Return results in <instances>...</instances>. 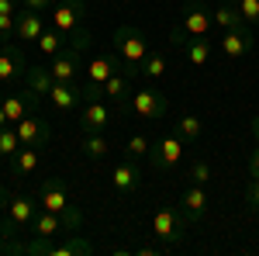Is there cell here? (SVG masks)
I'll list each match as a JSON object with an SVG mask.
<instances>
[{"mask_svg": "<svg viewBox=\"0 0 259 256\" xmlns=\"http://www.w3.org/2000/svg\"><path fill=\"white\" fill-rule=\"evenodd\" d=\"M111 45H114V52H118V59H121V69H124L128 77H139L145 56L152 52V49H149V39L142 35L135 24H121V28H114Z\"/></svg>", "mask_w": 259, "mask_h": 256, "instance_id": "cell-1", "label": "cell"}, {"mask_svg": "<svg viewBox=\"0 0 259 256\" xmlns=\"http://www.w3.org/2000/svg\"><path fill=\"white\" fill-rule=\"evenodd\" d=\"M211 28H214L211 7H207L204 0H187V4H183V14H180V21L169 28V45L177 49L180 42L190 39V35H211Z\"/></svg>", "mask_w": 259, "mask_h": 256, "instance_id": "cell-2", "label": "cell"}, {"mask_svg": "<svg viewBox=\"0 0 259 256\" xmlns=\"http://www.w3.org/2000/svg\"><path fill=\"white\" fill-rule=\"evenodd\" d=\"M187 225H190V218L183 215L180 204H159L152 211V236L159 239L166 249H173L187 239Z\"/></svg>", "mask_w": 259, "mask_h": 256, "instance_id": "cell-3", "label": "cell"}, {"mask_svg": "<svg viewBox=\"0 0 259 256\" xmlns=\"http://www.w3.org/2000/svg\"><path fill=\"white\" fill-rule=\"evenodd\" d=\"M38 197L31 194H14L11 201H7V215H4V222H0V229L7 232L11 239H18L24 229H31V218L38 215Z\"/></svg>", "mask_w": 259, "mask_h": 256, "instance_id": "cell-4", "label": "cell"}, {"mask_svg": "<svg viewBox=\"0 0 259 256\" xmlns=\"http://www.w3.org/2000/svg\"><path fill=\"white\" fill-rule=\"evenodd\" d=\"M128 115H135L139 121H159L169 115V97L156 90V87H142V90H132V100H128Z\"/></svg>", "mask_w": 259, "mask_h": 256, "instance_id": "cell-5", "label": "cell"}, {"mask_svg": "<svg viewBox=\"0 0 259 256\" xmlns=\"http://www.w3.org/2000/svg\"><path fill=\"white\" fill-rule=\"evenodd\" d=\"M83 215H56V211H45L38 208V215L31 218V236L38 239H59L69 232H80Z\"/></svg>", "mask_w": 259, "mask_h": 256, "instance_id": "cell-6", "label": "cell"}, {"mask_svg": "<svg viewBox=\"0 0 259 256\" xmlns=\"http://www.w3.org/2000/svg\"><path fill=\"white\" fill-rule=\"evenodd\" d=\"M52 28L59 35H66V42H69L76 31L87 28V4H80V0H59L52 7Z\"/></svg>", "mask_w": 259, "mask_h": 256, "instance_id": "cell-7", "label": "cell"}, {"mask_svg": "<svg viewBox=\"0 0 259 256\" xmlns=\"http://www.w3.org/2000/svg\"><path fill=\"white\" fill-rule=\"evenodd\" d=\"M145 187V173H142V166H139V159H132V156H124L111 170V191L118 197H135Z\"/></svg>", "mask_w": 259, "mask_h": 256, "instance_id": "cell-8", "label": "cell"}, {"mask_svg": "<svg viewBox=\"0 0 259 256\" xmlns=\"http://www.w3.org/2000/svg\"><path fill=\"white\" fill-rule=\"evenodd\" d=\"M149 163H152V170H159V173H177L180 163H183V138L166 135V138H159V142H152Z\"/></svg>", "mask_w": 259, "mask_h": 256, "instance_id": "cell-9", "label": "cell"}, {"mask_svg": "<svg viewBox=\"0 0 259 256\" xmlns=\"http://www.w3.org/2000/svg\"><path fill=\"white\" fill-rule=\"evenodd\" d=\"M38 204L45 211H56V215H80L73 204H69V194H66V184L59 177H49L38 184Z\"/></svg>", "mask_w": 259, "mask_h": 256, "instance_id": "cell-10", "label": "cell"}, {"mask_svg": "<svg viewBox=\"0 0 259 256\" xmlns=\"http://www.w3.org/2000/svg\"><path fill=\"white\" fill-rule=\"evenodd\" d=\"M49 73H52V80L76 83V80H80V73H83V49L66 45L62 52H56V56L49 59Z\"/></svg>", "mask_w": 259, "mask_h": 256, "instance_id": "cell-11", "label": "cell"}, {"mask_svg": "<svg viewBox=\"0 0 259 256\" xmlns=\"http://www.w3.org/2000/svg\"><path fill=\"white\" fill-rule=\"evenodd\" d=\"M256 49V39H252V24H242V28H232V31H221V52L232 62L252 56Z\"/></svg>", "mask_w": 259, "mask_h": 256, "instance_id": "cell-12", "label": "cell"}, {"mask_svg": "<svg viewBox=\"0 0 259 256\" xmlns=\"http://www.w3.org/2000/svg\"><path fill=\"white\" fill-rule=\"evenodd\" d=\"M24 73H28L24 52H21L18 45L4 42V45H0V87H11V83L24 80Z\"/></svg>", "mask_w": 259, "mask_h": 256, "instance_id": "cell-13", "label": "cell"}, {"mask_svg": "<svg viewBox=\"0 0 259 256\" xmlns=\"http://www.w3.org/2000/svg\"><path fill=\"white\" fill-rule=\"evenodd\" d=\"M49 100H52V107L59 115H76L83 107V83H62V80H56L52 90H49Z\"/></svg>", "mask_w": 259, "mask_h": 256, "instance_id": "cell-14", "label": "cell"}, {"mask_svg": "<svg viewBox=\"0 0 259 256\" xmlns=\"http://www.w3.org/2000/svg\"><path fill=\"white\" fill-rule=\"evenodd\" d=\"M80 115V128L83 132H104L111 121H114V107H107L104 104V97H97V100H83V107L76 111Z\"/></svg>", "mask_w": 259, "mask_h": 256, "instance_id": "cell-15", "label": "cell"}, {"mask_svg": "<svg viewBox=\"0 0 259 256\" xmlns=\"http://www.w3.org/2000/svg\"><path fill=\"white\" fill-rule=\"evenodd\" d=\"M35 107H38V94L35 90H18V94L0 97V115H4V121H14V125L24 115H31Z\"/></svg>", "mask_w": 259, "mask_h": 256, "instance_id": "cell-16", "label": "cell"}, {"mask_svg": "<svg viewBox=\"0 0 259 256\" xmlns=\"http://www.w3.org/2000/svg\"><path fill=\"white\" fill-rule=\"evenodd\" d=\"M21 135V145H35V149H41L45 142H49V135H52V128H49V121L41 118L38 111H31V115H24V118L14 125Z\"/></svg>", "mask_w": 259, "mask_h": 256, "instance_id": "cell-17", "label": "cell"}, {"mask_svg": "<svg viewBox=\"0 0 259 256\" xmlns=\"http://www.w3.org/2000/svg\"><path fill=\"white\" fill-rule=\"evenodd\" d=\"M207 191L200 187V184H187V191L180 194V208H183V215L190 218V225H197V222H204V215H207Z\"/></svg>", "mask_w": 259, "mask_h": 256, "instance_id": "cell-18", "label": "cell"}, {"mask_svg": "<svg viewBox=\"0 0 259 256\" xmlns=\"http://www.w3.org/2000/svg\"><path fill=\"white\" fill-rule=\"evenodd\" d=\"M83 69H87V83H100V87H104V83H107V80H111V77L121 69V59H118V52L111 49V52H100V56H94V59L87 62Z\"/></svg>", "mask_w": 259, "mask_h": 256, "instance_id": "cell-19", "label": "cell"}, {"mask_svg": "<svg viewBox=\"0 0 259 256\" xmlns=\"http://www.w3.org/2000/svg\"><path fill=\"white\" fill-rule=\"evenodd\" d=\"M128 80H132V77H128L124 69H118L114 77L104 83V100H107L118 115H121V111H128V100H132V83H128Z\"/></svg>", "mask_w": 259, "mask_h": 256, "instance_id": "cell-20", "label": "cell"}, {"mask_svg": "<svg viewBox=\"0 0 259 256\" xmlns=\"http://www.w3.org/2000/svg\"><path fill=\"white\" fill-rule=\"evenodd\" d=\"M177 49L183 52V59L190 62V66H207V62H211V52H214L207 35H190V39L180 42Z\"/></svg>", "mask_w": 259, "mask_h": 256, "instance_id": "cell-21", "label": "cell"}, {"mask_svg": "<svg viewBox=\"0 0 259 256\" xmlns=\"http://www.w3.org/2000/svg\"><path fill=\"white\" fill-rule=\"evenodd\" d=\"M14 21H18V28H14V39H21V42H38V35L45 31V21H41L38 11H28V7H21L18 14H14Z\"/></svg>", "mask_w": 259, "mask_h": 256, "instance_id": "cell-22", "label": "cell"}, {"mask_svg": "<svg viewBox=\"0 0 259 256\" xmlns=\"http://www.w3.org/2000/svg\"><path fill=\"white\" fill-rule=\"evenodd\" d=\"M38 163H41V153L35 145H21L11 156V173L14 177H31V173H38Z\"/></svg>", "mask_w": 259, "mask_h": 256, "instance_id": "cell-23", "label": "cell"}, {"mask_svg": "<svg viewBox=\"0 0 259 256\" xmlns=\"http://www.w3.org/2000/svg\"><path fill=\"white\" fill-rule=\"evenodd\" d=\"M87 253H94V242L83 239L80 232H69L62 242H52V249H49V256H87Z\"/></svg>", "mask_w": 259, "mask_h": 256, "instance_id": "cell-24", "label": "cell"}, {"mask_svg": "<svg viewBox=\"0 0 259 256\" xmlns=\"http://www.w3.org/2000/svg\"><path fill=\"white\" fill-rule=\"evenodd\" d=\"M80 153L87 159H104L107 153H111V142H107V135H104V132H83Z\"/></svg>", "mask_w": 259, "mask_h": 256, "instance_id": "cell-25", "label": "cell"}, {"mask_svg": "<svg viewBox=\"0 0 259 256\" xmlns=\"http://www.w3.org/2000/svg\"><path fill=\"white\" fill-rule=\"evenodd\" d=\"M24 83H28V90H35L38 97H49V90H52V73H49V66H28V73H24Z\"/></svg>", "mask_w": 259, "mask_h": 256, "instance_id": "cell-26", "label": "cell"}, {"mask_svg": "<svg viewBox=\"0 0 259 256\" xmlns=\"http://www.w3.org/2000/svg\"><path fill=\"white\" fill-rule=\"evenodd\" d=\"M177 135L187 142V145H197L200 138H204V121L197 115H180L177 118Z\"/></svg>", "mask_w": 259, "mask_h": 256, "instance_id": "cell-27", "label": "cell"}, {"mask_svg": "<svg viewBox=\"0 0 259 256\" xmlns=\"http://www.w3.org/2000/svg\"><path fill=\"white\" fill-rule=\"evenodd\" d=\"M211 18H214V28H221V31H232V28H242V24H245V18L239 14V7H232V4L211 7Z\"/></svg>", "mask_w": 259, "mask_h": 256, "instance_id": "cell-28", "label": "cell"}, {"mask_svg": "<svg viewBox=\"0 0 259 256\" xmlns=\"http://www.w3.org/2000/svg\"><path fill=\"white\" fill-rule=\"evenodd\" d=\"M166 69H169V56H166V52H159V49H152V52L145 56V62H142L139 77H145V80H162V77H166Z\"/></svg>", "mask_w": 259, "mask_h": 256, "instance_id": "cell-29", "label": "cell"}, {"mask_svg": "<svg viewBox=\"0 0 259 256\" xmlns=\"http://www.w3.org/2000/svg\"><path fill=\"white\" fill-rule=\"evenodd\" d=\"M35 45H38L41 56H49V59H52V56H56V52H62L69 42H66V35H59L56 28H45V31L38 35V42H35Z\"/></svg>", "mask_w": 259, "mask_h": 256, "instance_id": "cell-30", "label": "cell"}, {"mask_svg": "<svg viewBox=\"0 0 259 256\" xmlns=\"http://www.w3.org/2000/svg\"><path fill=\"white\" fill-rule=\"evenodd\" d=\"M21 149V135H18V128L14 125H0V156H14Z\"/></svg>", "mask_w": 259, "mask_h": 256, "instance_id": "cell-31", "label": "cell"}, {"mask_svg": "<svg viewBox=\"0 0 259 256\" xmlns=\"http://www.w3.org/2000/svg\"><path fill=\"white\" fill-rule=\"evenodd\" d=\"M183 177H187V184H200V187H207V180H211V163H207V159H194V163L183 170Z\"/></svg>", "mask_w": 259, "mask_h": 256, "instance_id": "cell-32", "label": "cell"}, {"mask_svg": "<svg viewBox=\"0 0 259 256\" xmlns=\"http://www.w3.org/2000/svg\"><path fill=\"white\" fill-rule=\"evenodd\" d=\"M149 149H152L149 135H128V142H124V156H132V159L149 156Z\"/></svg>", "mask_w": 259, "mask_h": 256, "instance_id": "cell-33", "label": "cell"}, {"mask_svg": "<svg viewBox=\"0 0 259 256\" xmlns=\"http://www.w3.org/2000/svg\"><path fill=\"white\" fill-rule=\"evenodd\" d=\"M221 4L239 7V14L245 18V24H259V0H221Z\"/></svg>", "mask_w": 259, "mask_h": 256, "instance_id": "cell-34", "label": "cell"}, {"mask_svg": "<svg viewBox=\"0 0 259 256\" xmlns=\"http://www.w3.org/2000/svg\"><path fill=\"white\" fill-rule=\"evenodd\" d=\"M0 256H24V242L11 239L4 229H0Z\"/></svg>", "mask_w": 259, "mask_h": 256, "instance_id": "cell-35", "label": "cell"}, {"mask_svg": "<svg viewBox=\"0 0 259 256\" xmlns=\"http://www.w3.org/2000/svg\"><path fill=\"white\" fill-rule=\"evenodd\" d=\"M245 204H249V211H256V208H259V180L256 177L249 180V187H245Z\"/></svg>", "mask_w": 259, "mask_h": 256, "instance_id": "cell-36", "label": "cell"}, {"mask_svg": "<svg viewBox=\"0 0 259 256\" xmlns=\"http://www.w3.org/2000/svg\"><path fill=\"white\" fill-rule=\"evenodd\" d=\"M14 28H18L14 14H0V39H11V35H14Z\"/></svg>", "mask_w": 259, "mask_h": 256, "instance_id": "cell-37", "label": "cell"}, {"mask_svg": "<svg viewBox=\"0 0 259 256\" xmlns=\"http://www.w3.org/2000/svg\"><path fill=\"white\" fill-rule=\"evenodd\" d=\"M21 7H28V11H52L56 7V0H21Z\"/></svg>", "mask_w": 259, "mask_h": 256, "instance_id": "cell-38", "label": "cell"}, {"mask_svg": "<svg viewBox=\"0 0 259 256\" xmlns=\"http://www.w3.org/2000/svg\"><path fill=\"white\" fill-rule=\"evenodd\" d=\"M249 177L259 180V145L252 149V156H249Z\"/></svg>", "mask_w": 259, "mask_h": 256, "instance_id": "cell-39", "label": "cell"}, {"mask_svg": "<svg viewBox=\"0 0 259 256\" xmlns=\"http://www.w3.org/2000/svg\"><path fill=\"white\" fill-rule=\"evenodd\" d=\"M0 14H18V4L14 0H0Z\"/></svg>", "mask_w": 259, "mask_h": 256, "instance_id": "cell-40", "label": "cell"}, {"mask_svg": "<svg viewBox=\"0 0 259 256\" xmlns=\"http://www.w3.org/2000/svg\"><path fill=\"white\" fill-rule=\"evenodd\" d=\"M7 201H11V191H7V187L0 184V208H7Z\"/></svg>", "mask_w": 259, "mask_h": 256, "instance_id": "cell-41", "label": "cell"}, {"mask_svg": "<svg viewBox=\"0 0 259 256\" xmlns=\"http://www.w3.org/2000/svg\"><path fill=\"white\" fill-rule=\"evenodd\" d=\"M249 132H252V135H256V142H259V115L249 121Z\"/></svg>", "mask_w": 259, "mask_h": 256, "instance_id": "cell-42", "label": "cell"}, {"mask_svg": "<svg viewBox=\"0 0 259 256\" xmlns=\"http://www.w3.org/2000/svg\"><path fill=\"white\" fill-rule=\"evenodd\" d=\"M256 225H259V208H256Z\"/></svg>", "mask_w": 259, "mask_h": 256, "instance_id": "cell-43", "label": "cell"}, {"mask_svg": "<svg viewBox=\"0 0 259 256\" xmlns=\"http://www.w3.org/2000/svg\"><path fill=\"white\" fill-rule=\"evenodd\" d=\"M80 4H90V0H80Z\"/></svg>", "mask_w": 259, "mask_h": 256, "instance_id": "cell-44", "label": "cell"}]
</instances>
